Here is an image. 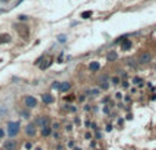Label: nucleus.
Wrapping results in <instances>:
<instances>
[{
  "instance_id": "nucleus-1",
  "label": "nucleus",
  "mask_w": 156,
  "mask_h": 150,
  "mask_svg": "<svg viewBox=\"0 0 156 150\" xmlns=\"http://www.w3.org/2000/svg\"><path fill=\"white\" fill-rule=\"evenodd\" d=\"M7 132H8V135H10L11 138L15 137L16 134L19 132V123L18 122H10L7 124Z\"/></svg>"
},
{
  "instance_id": "nucleus-2",
  "label": "nucleus",
  "mask_w": 156,
  "mask_h": 150,
  "mask_svg": "<svg viewBox=\"0 0 156 150\" xmlns=\"http://www.w3.org/2000/svg\"><path fill=\"white\" fill-rule=\"evenodd\" d=\"M25 105L28 108H34V107H37V100L32 96H28V97H25Z\"/></svg>"
},
{
  "instance_id": "nucleus-3",
  "label": "nucleus",
  "mask_w": 156,
  "mask_h": 150,
  "mask_svg": "<svg viewBox=\"0 0 156 150\" xmlns=\"http://www.w3.org/2000/svg\"><path fill=\"white\" fill-rule=\"evenodd\" d=\"M151 59H152V56H151V53H149V52H142V53H141V56H140V59H138V61H140V63H142V64H145V63L151 61Z\"/></svg>"
},
{
  "instance_id": "nucleus-4",
  "label": "nucleus",
  "mask_w": 156,
  "mask_h": 150,
  "mask_svg": "<svg viewBox=\"0 0 156 150\" xmlns=\"http://www.w3.org/2000/svg\"><path fill=\"white\" fill-rule=\"evenodd\" d=\"M26 134H28V135L29 137H33V135H34V134H36V124H28L26 125Z\"/></svg>"
},
{
  "instance_id": "nucleus-5",
  "label": "nucleus",
  "mask_w": 156,
  "mask_h": 150,
  "mask_svg": "<svg viewBox=\"0 0 156 150\" xmlns=\"http://www.w3.org/2000/svg\"><path fill=\"white\" fill-rule=\"evenodd\" d=\"M48 117H38L37 119V122H36V124H38L40 127H47L48 125Z\"/></svg>"
},
{
  "instance_id": "nucleus-6",
  "label": "nucleus",
  "mask_w": 156,
  "mask_h": 150,
  "mask_svg": "<svg viewBox=\"0 0 156 150\" xmlns=\"http://www.w3.org/2000/svg\"><path fill=\"white\" fill-rule=\"evenodd\" d=\"M15 147H16V143L14 141H8V142L4 143V149L6 150H15Z\"/></svg>"
},
{
  "instance_id": "nucleus-7",
  "label": "nucleus",
  "mask_w": 156,
  "mask_h": 150,
  "mask_svg": "<svg viewBox=\"0 0 156 150\" xmlns=\"http://www.w3.org/2000/svg\"><path fill=\"white\" fill-rule=\"evenodd\" d=\"M41 98H43V101L45 102V104H52L54 102V97L51 96V94H43Z\"/></svg>"
},
{
  "instance_id": "nucleus-8",
  "label": "nucleus",
  "mask_w": 156,
  "mask_h": 150,
  "mask_svg": "<svg viewBox=\"0 0 156 150\" xmlns=\"http://www.w3.org/2000/svg\"><path fill=\"white\" fill-rule=\"evenodd\" d=\"M131 48V41L130 40H125L122 42V51H129Z\"/></svg>"
},
{
  "instance_id": "nucleus-9",
  "label": "nucleus",
  "mask_w": 156,
  "mask_h": 150,
  "mask_svg": "<svg viewBox=\"0 0 156 150\" xmlns=\"http://www.w3.org/2000/svg\"><path fill=\"white\" fill-rule=\"evenodd\" d=\"M70 88H71V85L67 83V82H64V83H60L59 90H60V91H67V90H70Z\"/></svg>"
},
{
  "instance_id": "nucleus-10",
  "label": "nucleus",
  "mask_w": 156,
  "mask_h": 150,
  "mask_svg": "<svg viewBox=\"0 0 156 150\" xmlns=\"http://www.w3.org/2000/svg\"><path fill=\"white\" fill-rule=\"evenodd\" d=\"M51 132H52V130H51V127H43V130H41V134H43V137H49L51 135Z\"/></svg>"
},
{
  "instance_id": "nucleus-11",
  "label": "nucleus",
  "mask_w": 156,
  "mask_h": 150,
  "mask_svg": "<svg viewBox=\"0 0 156 150\" xmlns=\"http://www.w3.org/2000/svg\"><path fill=\"white\" fill-rule=\"evenodd\" d=\"M99 68H100V64H99L97 61H92V63L89 64V70H90V71H97Z\"/></svg>"
},
{
  "instance_id": "nucleus-12",
  "label": "nucleus",
  "mask_w": 156,
  "mask_h": 150,
  "mask_svg": "<svg viewBox=\"0 0 156 150\" xmlns=\"http://www.w3.org/2000/svg\"><path fill=\"white\" fill-rule=\"evenodd\" d=\"M10 40H11L10 36H7V34L0 36V44H2V42H7V41H10Z\"/></svg>"
},
{
  "instance_id": "nucleus-13",
  "label": "nucleus",
  "mask_w": 156,
  "mask_h": 150,
  "mask_svg": "<svg viewBox=\"0 0 156 150\" xmlns=\"http://www.w3.org/2000/svg\"><path fill=\"white\" fill-rule=\"evenodd\" d=\"M114 59H117V53H115V52H111V53L108 55V60H114Z\"/></svg>"
},
{
  "instance_id": "nucleus-14",
  "label": "nucleus",
  "mask_w": 156,
  "mask_h": 150,
  "mask_svg": "<svg viewBox=\"0 0 156 150\" xmlns=\"http://www.w3.org/2000/svg\"><path fill=\"white\" fill-rule=\"evenodd\" d=\"M90 15H92V12H90V11H86V12H84V14H82V18H84V19H86V18H89V17H90Z\"/></svg>"
},
{
  "instance_id": "nucleus-15",
  "label": "nucleus",
  "mask_w": 156,
  "mask_h": 150,
  "mask_svg": "<svg viewBox=\"0 0 156 150\" xmlns=\"http://www.w3.org/2000/svg\"><path fill=\"white\" fill-rule=\"evenodd\" d=\"M59 86H60V83H59V82H54L52 88H55V89H59Z\"/></svg>"
},
{
  "instance_id": "nucleus-16",
  "label": "nucleus",
  "mask_w": 156,
  "mask_h": 150,
  "mask_svg": "<svg viewBox=\"0 0 156 150\" xmlns=\"http://www.w3.org/2000/svg\"><path fill=\"white\" fill-rule=\"evenodd\" d=\"M89 93H90V94H93V96H95V94H99V90H97V89H93V90H90Z\"/></svg>"
},
{
  "instance_id": "nucleus-17",
  "label": "nucleus",
  "mask_w": 156,
  "mask_h": 150,
  "mask_svg": "<svg viewBox=\"0 0 156 150\" xmlns=\"http://www.w3.org/2000/svg\"><path fill=\"white\" fill-rule=\"evenodd\" d=\"M64 41H66V37L60 36V37H59V42H64Z\"/></svg>"
},
{
  "instance_id": "nucleus-18",
  "label": "nucleus",
  "mask_w": 156,
  "mask_h": 150,
  "mask_svg": "<svg viewBox=\"0 0 156 150\" xmlns=\"http://www.w3.org/2000/svg\"><path fill=\"white\" fill-rule=\"evenodd\" d=\"M118 82H119V79H118V78H112V83H114V85H117Z\"/></svg>"
},
{
  "instance_id": "nucleus-19",
  "label": "nucleus",
  "mask_w": 156,
  "mask_h": 150,
  "mask_svg": "<svg viewBox=\"0 0 156 150\" xmlns=\"http://www.w3.org/2000/svg\"><path fill=\"white\" fill-rule=\"evenodd\" d=\"M3 137H4V131H3L2 128H0V139H2Z\"/></svg>"
},
{
  "instance_id": "nucleus-20",
  "label": "nucleus",
  "mask_w": 156,
  "mask_h": 150,
  "mask_svg": "<svg viewBox=\"0 0 156 150\" xmlns=\"http://www.w3.org/2000/svg\"><path fill=\"white\" fill-rule=\"evenodd\" d=\"M133 82H134V83H138V82H141V79H140V78H134Z\"/></svg>"
},
{
  "instance_id": "nucleus-21",
  "label": "nucleus",
  "mask_w": 156,
  "mask_h": 150,
  "mask_svg": "<svg viewBox=\"0 0 156 150\" xmlns=\"http://www.w3.org/2000/svg\"><path fill=\"white\" fill-rule=\"evenodd\" d=\"M19 19L25 21V19H28V17H25V15H19Z\"/></svg>"
},
{
  "instance_id": "nucleus-22",
  "label": "nucleus",
  "mask_w": 156,
  "mask_h": 150,
  "mask_svg": "<svg viewBox=\"0 0 156 150\" xmlns=\"http://www.w3.org/2000/svg\"><path fill=\"white\" fill-rule=\"evenodd\" d=\"M22 115H23V117H29V113L28 112H22Z\"/></svg>"
},
{
  "instance_id": "nucleus-23",
  "label": "nucleus",
  "mask_w": 156,
  "mask_h": 150,
  "mask_svg": "<svg viewBox=\"0 0 156 150\" xmlns=\"http://www.w3.org/2000/svg\"><path fill=\"white\" fill-rule=\"evenodd\" d=\"M26 149H32V143H29V142H28V143H26Z\"/></svg>"
},
{
  "instance_id": "nucleus-24",
  "label": "nucleus",
  "mask_w": 156,
  "mask_h": 150,
  "mask_svg": "<svg viewBox=\"0 0 156 150\" xmlns=\"http://www.w3.org/2000/svg\"><path fill=\"white\" fill-rule=\"evenodd\" d=\"M0 2H3V3H6V2H8V0H0Z\"/></svg>"
}]
</instances>
